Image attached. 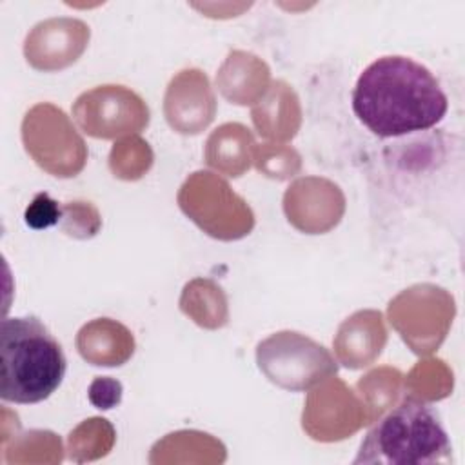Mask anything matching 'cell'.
Listing matches in <instances>:
<instances>
[{"mask_svg":"<svg viewBox=\"0 0 465 465\" xmlns=\"http://www.w3.org/2000/svg\"><path fill=\"white\" fill-rule=\"evenodd\" d=\"M122 400V383L113 378H94L89 385V401L96 409H113Z\"/></svg>","mask_w":465,"mask_h":465,"instance_id":"cell-6","label":"cell"},{"mask_svg":"<svg viewBox=\"0 0 465 465\" xmlns=\"http://www.w3.org/2000/svg\"><path fill=\"white\" fill-rule=\"evenodd\" d=\"M260 371L287 391H307L338 372L332 354L300 332H276L256 347Z\"/></svg>","mask_w":465,"mask_h":465,"instance_id":"cell-4","label":"cell"},{"mask_svg":"<svg viewBox=\"0 0 465 465\" xmlns=\"http://www.w3.org/2000/svg\"><path fill=\"white\" fill-rule=\"evenodd\" d=\"M452 461V445L438 412L405 398L381 416L363 438L354 465H429Z\"/></svg>","mask_w":465,"mask_h":465,"instance_id":"cell-3","label":"cell"},{"mask_svg":"<svg viewBox=\"0 0 465 465\" xmlns=\"http://www.w3.org/2000/svg\"><path fill=\"white\" fill-rule=\"evenodd\" d=\"M67 360L58 340L36 316L4 318L0 325V398L38 403L62 383Z\"/></svg>","mask_w":465,"mask_h":465,"instance_id":"cell-2","label":"cell"},{"mask_svg":"<svg viewBox=\"0 0 465 465\" xmlns=\"http://www.w3.org/2000/svg\"><path fill=\"white\" fill-rule=\"evenodd\" d=\"M447 107L438 78L425 65L400 54L369 64L352 91L354 114L380 138L430 129L445 116Z\"/></svg>","mask_w":465,"mask_h":465,"instance_id":"cell-1","label":"cell"},{"mask_svg":"<svg viewBox=\"0 0 465 465\" xmlns=\"http://www.w3.org/2000/svg\"><path fill=\"white\" fill-rule=\"evenodd\" d=\"M62 216L60 205L56 200H53L47 193H38L35 200L25 209V223L33 229H45L54 223H58Z\"/></svg>","mask_w":465,"mask_h":465,"instance_id":"cell-5","label":"cell"}]
</instances>
